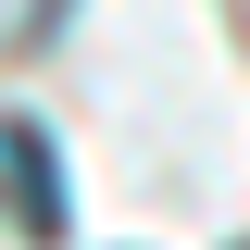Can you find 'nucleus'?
Returning <instances> with one entry per match:
<instances>
[{
	"instance_id": "nucleus-2",
	"label": "nucleus",
	"mask_w": 250,
	"mask_h": 250,
	"mask_svg": "<svg viewBox=\"0 0 250 250\" xmlns=\"http://www.w3.org/2000/svg\"><path fill=\"white\" fill-rule=\"evenodd\" d=\"M50 25H62V0H0V62H13V50H38Z\"/></svg>"
},
{
	"instance_id": "nucleus-1",
	"label": "nucleus",
	"mask_w": 250,
	"mask_h": 250,
	"mask_svg": "<svg viewBox=\"0 0 250 250\" xmlns=\"http://www.w3.org/2000/svg\"><path fill=\"white\" fill-rule=\"evenodd\" d=\"M0 225L13 238H62L75 225V188H62V150L38 113H0Z\"/></svg>"
}]
</instances>
